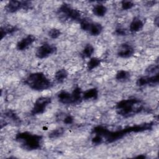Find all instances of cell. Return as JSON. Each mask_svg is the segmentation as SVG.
I'll return each instance as SVG.
<instances>
[{
  "label": "cell",
  "instance_id": "obj_1",
  "mask_svg": "<svg viewBox=\"0 0 159 159\" xmlns=\"http://www.w3.org/2000/svg\"><path fill=\"white\" fill-rule=\"evenodd\" d=\"M153 125V122L150 123H144L139 125H135L132 126L126 127L122 129L117 130L116 131H109V130L102 137V139L104 138L107 143H112L119 139L122 138L124 135L129 133L131 132H140L152 129Z\"/></svg>",
  "mask_w": 159,
  "mask_h": 159
},
{
  "label": "cell",
  "instance_id": "obj_2",
  "mask_svg": "<svg viewBox=\"0 0 159 159\" xmlns=\"http://www.w3.org/2000/svg\"><path fill=\"white\" fill-rule=\"evenodd\" d=\"M143 108L142 101L135 98L122 100L116 105L117 112L125 117L139 113Z\"/></svg>",
  "mask_w": 159,
  "mask_h": 159
},
{
  "label": "cell",
  "instance_id": "obj_3",
  "mask_svg": "<svg viewBox=\"0 0 159 159\" xmlns=\"http://www.w3.org/2000/svg\"><path fill=\"white\" fill-rule=\"evenodd\" d=\"M30 88L36 91H43L52 87L51 81L41 72H37L29 75L25 80Z\"/></svg>",
  "mask_w": 159,
  "mask_h": 159
},
{
  "label": "cell",
  "instance_id": "obj_4",
  "mask_svg": "<svg viewBox=\"0 0 159 159\" xmlns=\"http://www.w3.org/2000/svg\"><path fill=\"white\" fill-rule=\"evenodd\" d=\"M42 136L32 134L28 132H23L17 134L16 140L21 143L22 147L27 150H37L41 147Z\"/></svg>",
  "mask_w": 159,
  "mask_h": 159
},
{
  "label": "cell",
  "instance_id": "obj_5",
  "mask_svg": "<svg viewBox=\"0 0 159 159\" xmlns=\"http://www.w3.org/2000/svg\"><path fill=\"white\" fill-rule=\"evenodd\" d=\"M50 102L51 98L50 97H40L38 98L34 103L31 114L32 115L42 114Z\"/></svg>",
  "mask_w": 159,
  "mask_h": 159
},
{
  "label": "cell",
  "instance_id": "obj_6",
  "mask_svg": "<svg viewBox=\"0 0 159 159\" xmlns=\"http://www.w3.org/2000/svg\"><path fill=\"white\" fill-rule=\"evenodd\" d=\"M32 6L31 2L29 1H10L6 6V9L9 12H14L20 9H30Z\"/></svg>",
  "mask_w": 159,
  "mask_h": 159
},
{
  "label": "cell",
  "instance_id": "obj_7",
  "mask_svg": "<svg viewBox=\"0 0 159 159\" xmlns=\"http://www.w3.org/2000/svg\"><path fill=\"white\" fill-rule=\"evenodd\" d=\"M57 51V47L53 44L44 43L38 48L36 56L39 58L43 59L53 54Z\"/></svg>",
  "mask_w": 159,
  "mask_h": 159
},
{
  "label": "cell",
  "instance_id": "obj_8",
  "mask_svg": "<svg viewBox=\"0 0 159 159\" xmlns=\"http://www.w3.org/2000/svg\"><path fill=\"white\" fill-rule=\"evenodd\" d=\"M60 12H62L63 14H65L68 18L71 19L72 20H81L80 12L78 10L71 7L68 4H66V3L63 4L60 7Z\"/></svg>",
  "mask_w": 159,
  "mask_h": 159
},
{
  "label": "cell",
  "instance_id": "obj_9",
  "mask_svg": "<svg viewBox=\"0 0 159 159\" xmlns=\"http://www.w3.org/2000/svg\"><path fill=\"white\" fill-rule=\"evenodd\" d=\"M159 81V75L157 73L151 76H142L139 78L136 84L137 86H142L145 85H154L158 84Z\"/></svg>",
  "mask_w": 159,
  "mask_h": 159
},
{
  "label": "cell",
  "instance_id": "obj_10",
  "mask_svg": "<svg viewBox=\"0 0 159 159\" xmlns=\"http://www.w3.org/2000/svg\"><path fill=\"white\" fill-rule=\"evenodd\" d=\"M134 53L133 47L129 43H125L120 45L119 47L117 55L122 58H129L131 57Z\"/></svg>",
  "mask_w": 159,
  "mask_h": 159
},
{
  "label": "cell",
  "instance_id": "obj_11",
  "mask_svg": "<svg viewBox=\"0 0 159 159\" xmlns=\"http://www.w3.org/2000/svg\"><path fill=\"white\" fill-rule=\"evenodd\" d=\"M35 41V37L33 35H28L17 43L16 47L19 50H24L27 48Z\"/></svg>",
  "mask_w": 159,
  "mask_h": 159
},
{
  "label": "cell",
  "instance_id": "obj_12",
  "mask_svg": "<svg viewBox=\"0 0 159 159\" xmlns=\"http://www.w3.org/2000/svg\"><path fill=\"white\" fill-rule=\"evenodd\" d=\"M102 30V26L101 24L96 22H91L88 31L92 35H99Z\"/></svg>",
  "mask_w": 159,
  "mask_h": 159
},
{
  "label": "cell",
  "instance_id": "obj_13",
  "mask_svg": "<svg viewBox=\"0 0 159 159\" xmlns=\"http://www.w3.org/2000/svg\"><path fill=\"white\" fill-rule=\"evenodd\" d=\"M58 99L59 101L63 104H73L71 94L66 91H61L58 94Z\"/></svg>",
  "mask_w": 159,
  "mask_h": 159
},
{
  "label": "cell",
  "instance_id": "obj_14",
  "mask_svg": "<svg viewBox=\"0 0 159 159\" xmlns=\"http://www.w3.org/2000/svg\"><path fill=\"white\" fill-rule=\"evenodd\" d=\"M143 27V21L139 18L135 17L131 22L129 27V29L131 32H135L140 30Z\"/></svg>",
  "mask_w": 159,
  "mask_h": 159
},
{
  "label": "cell",
  "instance_id": "obj_15",
  "mask_svg": "<svg viewBox=\"0 0 159 159\" xmlns=\"http://www.w3.org/2000/svg\"><path fill=\"white\" fill-rule=\"evenodd\" d=\"M98 96V91L96 88H91L86 91L83 94V98L85 100L96 99Z\"/></svg>",
  "mask_w": 159,
  "mask_h": 159
},
{
  "label": "cell",
  "instance_id": "obj_16",
  "mask_svg": "<svg viewBox=\"0 0 159 159\" xmlns=\"http://www.w3.org/2000/svg\"><path fill=\"white\" fill-rule=\"evenodd\" d=\"M107 12V8L102 4H96L93 9V12L94 14L98 17L104 16Z\"/></svg>",
  "mask_w": 159,
  "mask_h": 159
},
{
  "label": "cell",
  "instance_id": "obj_17",
  "mask_svg": "<svg viewBox=\"0 0 159 159\" xmlns=\"http://www.w3.org/2000/svg\"><path fill=\"white\" fill-rule=\"evenodd\" d=\"M17 30V28L16 26L6 25L1 27V39H2L7 34H12Z\"/></svg>",
  "mask_w": 159,
  "mask_h": 159
},
{
  "label": "cell",
  "instance_id": "obj_18",
  "mask_svg": "<svg viewBox=\"0 0 159 159\" xmlns=\"http://www.w3.org/2000/svg\"><path fill=\"white\" fill-rule=\"evenodd\" d=\"M73 104L80 103L82 100V92L80 88H76L71 93Z\"/></svg>",
  "mask_w": 159,
  "mask_h": 159
},
{
  "label": "cell",
  "instance_id": "obj_19",
  "mask_svg": "<svg viewBox=\"0 0 159 159\" xmlns=\"http://www.w3.org/2000/svg\"><path fill=\"white\" fill-rule=\"evenodd\" d=\"M67 76H68V73L66 71V70L61 69V70H58L56 72V73L55 75V78L56 81L58 83H63L65 80V79L67 78Z\"/></svg>",
  "mask_w": 159,
  "mask_h": 159
},
{
  "label": "cell",
  "instance_id": "obj_20",
  "mask_svg": "<svg viewBox=\"0 0 159 159\" xmlns=\"http://www.w3.org/2000/svg\"><path fill=\"white\" fill-rule=\"evenodd\" d=\"M130 78V73L125 70L119 71L116 76V78L120 81H125L129 80Z\"/></svg>",
  "mask_w": 159,
  "mask_h": 159
},
{
  "label": "cell",
  "instance_id": "obj_21",
  "mask_svg": "<svg viewBox=\"0 0 159 159\" xmlns=\"http://www.w3.org/2000/svg\"><path fill=\"white\" fill-rule=\"evenodd\" d=\"M94 47L91 44H87L84 47L82 52L81 55L83 58H89L94 53Z\"/></svg>",
  "mask_w": 159,
  "mask_h": 159
},
{
  "label": "cell",
  "instance_id": "obj_22",
  "mask_svg": "<svg viewBox=\"0 0 159 159\" xmlns=\"http://www.w3.org/2000/svg\"><path fill=\"white\" fill-rule=\"evenodd\" d=\"M101 63V60L98 58H92L89 60V61L88 63L87 67L89 70H91L95 68H96L98 66H99Z\"/></svg>",
  "mask_w": 159,
  "mask_h": 159
},
{
  "label": "cell",
  "instance_id": "obj_23",
  "mask_svg": "<svg viewBox=\"0 0 159 159\" xmlns=\"http://www.w3.org/2000/svg\"><path fill=\"white\" fill-rule=\"evenodd\" d=\"M5 116L9 119L13 120L16 124H19L20 123V119L18 117V116L16 114V113L11 111V110H8L5 112Z\"/></svg>",
  "mask_w": 159,
  "mask_h": 159
},
{
  "label": "cell",
  "instance_id": "obj_24",
  "mask_svg": "<svg viewBox=\"0 0 159 159\" xmlns=\"http://www.w3.org/2000/svg\"><path fill=\"white\" fill-rule=\"evenodd\" d=\"M64 133V130L63 128H58L53 130L49 134V137L50 139H56L61 136Z\"/></svg>",
  "mask_w": 159,
  "mask_h": 159
},
{
  "label": "cell",
  "instance_id": "obj_25",
  "mask_svg": "<svg viewBox=\"0 0 159 159\" xmlns=\"http://www.w3.org/2000/svg\"><path fill=\"white\" fill-rule=\"evenodd\" d=\"M146 73L147 74H152V75H155L157 73H158V65H152L149 66L145 70Z\"/></svg>",
  "mask_w": 159,
  "mask_h": 159
},
{
  "label": "cell",
  "instance_id": "obj_26",
  "mask_svg": "<svg viewBox=\"0 0 159 159\" xmlns=\"http://www.w3.org/2000/svg\"><path fill=\"white\" fill-rule=\"evenodd\" d=\"M61 34V32L59 29H52L50 30L48 32V35L52 39H57L58 38Z\"/></svg>",
  "mask_w": 159,
  "mask_h": 159
},
{
  "label": "cell",
  "instance_id": "obj_27",
  "mask_svg": "<svg viewBox=\"0 0 159 159\" xmlns=\"http://www.w3.org/2000/svg\"><path fill=\"white\" fill-rule=\"evenodd\" d=\"M134 6V4L131 1H122L121 2V6L124 10L130 9Z\"/></svg>",
  "mask_w": 159,
  "mask_h": 159
},
{
  "label": "cell",
  "instance_id": "obj_28",
  "mask_svg": "<svg viewBox=\"0 0 159 159\" xmlns=\"http://www.w3.org/2000/svg\"><path fill=\"white\" fill-rule=\"evenodd\" d=\"M102 138L98 135H95V136L92 139V142L94 144H100L102 142Z\"/></svg>",
  "mask_w": 159,
  "mask_h": 159
},
{
  "label": "cell",
  "instance_id": "obj_29",
  "mask_svg": "<svg viewBox=\"0 0 159 159\" xmlns=\"http://www.w3.org/2000/svg\"><path fill=\"white\" fill-rule=\"evenodd\" d=\"M115 33L118 35H125L127 34V31L125 29L122 27H118L116 29Z\"/></svg>",
  "mask_w": 159,
  "mask_h": 159
},
{
  "label": "cell",
  "instance_id": "obj_30",
  "mask_svg": "<svg viewBox=\"0 0 159 159\" xmlns=\"http://www.w3.org/2000/svg\"><path fill=\"white\" fill-rule=\"evenodd\" d=\"M63 122L66 124H71L73 122V117L71 115H68L64 119Z\"/></svg>",
  "mask_w": 159,
  "mask_h": 159
},
{
  "label": "cell",
  "instance_id": "obj_31",
  "mask_svg": "<svg viewBox=\"0 0 159 159\" xmlns=\"http://www.w3.org/2000/svg\"><path fill=\"white\" fill-rule=\"evenodd\" d=\"M154 23L157 26L158 25V16H157L154 20Z\"/></svg>",
  "mask_w": 159,
  "mask_h": 159
},
{
  "label": "cell",
  "instance_id": "obj_32",
  "mask_svg": "<svg viewBox=\"0 0 159 159\" xmlns=\"http://www.w3.org/2000/svg\"><path fill=\"white\" fill-rule=\"evenodd\" d=\"M137 157V158H145V155H139V156H137V157Z\"/></svg>",
  "mask_w": 159,
  "mask_h": 159
}]
</instances>
